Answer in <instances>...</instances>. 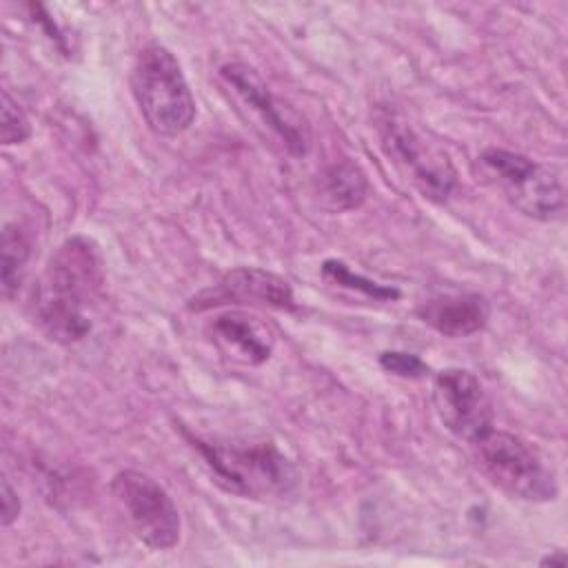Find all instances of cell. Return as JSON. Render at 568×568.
<instances>
[{
    "mask_svg": "<svg viewBox=\"0 0 568 568\" xmlns=\"http://www.w3.org/2000/svg\"><path fill=\"white\" fill-rule=\"evenodd\" d=\"M104 284V262L93 240L75 235L51 255L33 295V320L49 339L73 344L89 335V306Z\"/></svg>",
    "mask_w": 568,
    "mask_h": 568,
    "instance_id": "1",
    "label": "cell"
},
{
    "mask_svg": "<svg viewBox=\"0 0 568 568\" xmlns=\"http://www.w3.org/2000/svg\"><path fill=\"white\" fill-rule=\"evenodd\" d=\"M211 479L244 499H275L297 484L291 459L273 444H229L186 435Z\"/></svg>",
    "mask_w": 568,
    "mask_h": 568,
    "instance_id": "2",
    "label": "cell"
},
{
    "mask_svg": "<svg viewBox=\"0 0 568 568\" xmlns=\"http://www.w3.org/2000/svg\"><path fill=\"white\" fill-rule=\"evenodd\" d=\"M473 173L526 217L552 222L566 213V184L555 166L490 146L475 158Z\"/></svg>",
    "mask_w": 568,
    "mask_h": 568,
    "instance_id": "3",
    "label": "cell"
},
{
    "mask_svg": "<svg viewBox=\"0 0 568 568\" xmlns=\"http://www.w3.org/2000/svg\"><path fill=\"white\" fill-rule=\"evenodd\" d=\"M131 91L146 126L164 138L184 133L195 120V100L175 55L158 42L142 47L131 67Z\"/></svg>",
    "mask_w": 568,
    "mask_h": 568,
    "instance_id": "4",
    "label": "cell"
},
{
    "mask_svg": "<svg viewBox=\"0 0 568 568\" xmlns=\"http://www.w3.org/2000/svg\"><path fill=\"white\" fill-rule=\"evenodd\" d=\"M470 444L477 468L501 493L524 501H550L557 497L552 466L519 435L488 428Z\"/></svg>",
    "mask_w": 568,
    "mask_h": 568,
    "instance_id": "5",
    "label": "cell"
},
{
    "mask_svg": "<svg viewBox=\"0 0 568 568\" xmlns=\"http://www.w3.org/2000/svg\"><path fill=\"white\" fill-rule=\"evenodd\" d=\"M377 126L384 153L406 180L433 202L448 200L457 184V171L446 149L395 113H386Z\"/></svg>",
    "mask_w": 568,
    "mask_h": 568,
    "instance_id": "6",
    "label": "cell"
},
{
    "mask_svg": "<svg viewBox=\"0 0 568 568\" xmlns=\"http://www.w3.org/2000/svg\"><path fill=\"white\" fill-rule=\"evenodd\" d=\"M111 493L126 526L151 550H169L180 541L182 519L171 495L142 470H120L111 481Z\"/></svg>",
    "mask_w": 568,
    "mask_h": 568,
    "instance_id": "7",
    "label": "cell"
},
{
    "mask_svg": "<svg viewBox=\"0 0 568 568\" xmlns=\"http://www.w3.org/2000/svg\"><path fill=\"white\" fill-rule=\"evenodd\" d=\"M224 87L246 106L257 122L277 138L286 153L300 158L311 146V131L306 120L280 95H275L262 75L246 62H226L220 67Z\"/></svg>",
    "mask_w": 568,
    "mask_h": 568,
    "instance_id": "8",
    "label": "cell"
},
{
    "mask_svg": "<svg viewBox=\"0 0 568 568\" xmlns=\"http://www.w3.org/2000/svg\"><path fill=\"white\" fill-rule=\"evenodd\" d=\"M433 404L439 422L455 437L473 442L493 428V408L481 382L466 368H444L433 382Z\"/></svg>",
    "mask_w": 568,
    "mask_h": 568,
    "instance_id": "9",
    "label": "cell"
},
{
    "mask_svg": "<svg viewBox=\"0 0 568 568\" xmlns=\"http://www.w3.org/2000/svg\"><path fill=\"white\" fill-rule=\"evenodd\" d=\"M229 302L288 311L295 306V295L291 284L277 273H271L257 266H240L224 273L213 288L193 297L189 308L204 311V308L229 304Z\"/></svg>",
    "mask_w": 568,
    "mask_h": 568,
    "instance_id": "10",
    "label": "cell"
},
{
    "mask_svg": "<svg viewBox=\"0 0 568 568\" xmlns=\"http://www.w3.org/2000/svg\"><path fill=\"white\" fill-rule=\"evenodd\" d=\"M206 335L226 357L248 366L264 364L275 346L273 328L257 315L244 311L215 315L206 326Z\"/></svg>",
    "mask_w": 568,
    "mask_h": 568,
    "instance_id": "11",
    "label": "cell"
},
{
    "mask_svg": "<svg viewBox=\"0 0 568 568\" xmlns=\"http://www.w3.org/2000/svg\"><path fill=\"white\" fill-rule=\"evenodd\" d=\"M417 315L426 326L446 337H466L486 326L490 306L479 293H446L422 302Z\"/></svg>",
    "mask_w": 568,
    "mask_h": 568,
    "instance_id": "12",
    "label": "cell"
},
{
    "mask_svg": "<svg viewBox=\"0 0 568 568\" xmlns=\"http://www.w3.org/2000/svg\"><path fill=\"white\" fill-rule=\"evenodd\" d=\"M368 195V180L359 164L339 160L317 175L320 204L331 213H344L362 206Z\"/></svg>",
    "mask_w": 568,
    "mask_h": 568,
    "instance_id": "13",
    "label": "cell"
},
{
    "mask_svg": "<svg viewBox=\"0 0 568 568\" xmlns=\"http://www.w3.org/2000/svg\"><path fill=\"white\" fill-rule=\"evenodd\" d=\"M29 255H31V244L24 231L18 224H4L2 242H0V266H2L0 277H2V291L7 297L20 286Z\"/></svg>",
    "mask_w": 568,
    "mask_h": 568,
    "instance_id": "14",
    "label": "cell"
},
{
    "mask_svg": "<svg viewBox=\"0 0 568 568\" xmlns=\"http://www.w3.org/2000/svg\"><path fill=\"white\" fill-rule=\"evenodd\" d=\"M322 275L344 288H351V291H359L373 300H395L399 297V291L393 288V286H384L375 280H368L359 273H353L344 262L339 260H326L322 264Z\"/></svg>",
    "mask_w": 568,
    "mask_h": 568,
    "instance_id": "15",
    "label": "cell"
},
{
    "mask_svg": "<svg viewBox=\"0 0 568 568\" xmlns=\"http://www.w3.org/2000/svg\"><path fill=\"white\" fill-rule=\"evenodd\" d=\"M31 135V124L20 104L9 95V91H2V106H0V142L4 146L20 144Z\"/></svg>",
    "mask_w": 568,
    "mask_h": 568,
    "instance_id": "16",
    "label": "cell"
},
{
    "mask_svg": "<svg viewBox=\"0 0 568 568\" xmlns=\"http://www.w3.org/2000/svg\"><path fill=\"white\" fill-rule=\"evenodd\" d=\"M379 364L384 371L397 375V377H424L428 366L413 353H404V351H384L379 355Z\"/></svg>",
    "mask_w": 568,
    "mask_h": 568,
    "instance_id": "17",
    "label": "cell"
},
{
    "mask_svg": "<svg viewBox=\"0 0 568 568\" xmlns=\"http://www.w3.org/2000/svg\"><path fill=\"white\" fill-rule=\"evenodd\" d=\"M20 515V499L18 493L11 488L7 479L0 484V521L2 526H11Z\"/></svg>",
    "mask_w": 568,
    "mask_h": 568,
    "instance_id": "18",
    "label": "cell"
},
{
    "mask_svg": "<svg viewBox=\"0 0 568 568\" xmlns=\"http://www.w3.org/2000/svg\"><path fill=\"white\" fill-rule=\"evenodd\" d=\"M541 566H566V552L564 550H552V552H548L541 561H539Z\"/></svg>",
    "mask_w": 568,
    "mask_h": 568,
    "instance_id": "19",
    "label": "cell"
}]
</instances>
